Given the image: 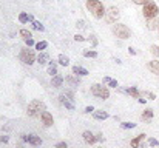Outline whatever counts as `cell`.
<instances>
[{"label": "cell", "instance_id": "1", "mask_svg": "<svg viewBox=\"0 0 159 148\" xmlns=\"http://www.w3.org/2000/svg\"><path fill=\"white\" fill-rule=\"evenodd\" d=\"M87 9L96 19H102L107 12L105 6L102 5V2H99V0H87Z\"/></svg>", "mask_w": 159, "mask_h": 148}, {"label": "cell", "instance_id": "2", "mask_svg": "<svg viewBox=\"0 0 159 148\" xmlns=\"http://www.w3.org/2000/svg\"><path fill=\"white\" fill-rule=\"evenodd\" d=\"M43 111H47V105H45L43 102H40V100H33V102L28 105V110H26L28 116H33V117L42 114Z\"/></svg>", "mask_w": 159, "mask_h": 148}, {"label": "cell", "instance_id": "3", "mask_svg": "<svg viewBox=\"0 0 159 148\" xmlns=\"http://www.w3.org/2000/svg\"><path fill=\"white\" fill-rule=\"evenodd\" d=\"M142 12H144V17L145 19H154L159 14V8H157V5L154 2L148 0V2L144 5V8H142Z\"/></svg>", "mask_w": 159, "mask_h": 148}, {"label": "cell", "instance_id": "4", "mask_svg": "<svg viewBox=\"0 0 159 148\" xmlns=\"http://www.w3.org/2000/svg\"><path fill=\"white\" fill-rule=\"evenodd\" d=\"M91 93H93L94 97L102 99V100H105V99L110 97V90H108L107 86L101 85V83H93V85H91Z\"/></svg>", "mask_w": 159, "mask_h": 148}, {"label": "cell", "instance_id": "5", "mask_svg": "<svg viewBox=\"0 0 159 148\" xmlns=\"http://www.w3.org/2000/svg\"><path fill=\"white\" fill-rule=\"evenodd\" d=\"M113 34H115L116 37H119V39H122V40H127V39L131 37V31L122 23H116L115 26H113Z\"/></svg>", "mask_w": 159, "mask_h": 148}, {"label": "cell", "instance_id": "6", "mask_svg": "<svg viewBox=\"0 0 159 148\" xmlns=\"http://www.w3.org/2000/svg\"><path fill=\"white\" fill-rule=\"evenodd\" d=\"M36 54H34V51L33 49H30V46L28 48H23L20 51V60L23 62V63H26V65H33L34 62H36Z\"/></svg>", "mask_w": 159, "mask_h": 148}, {"label": "cell", "instance_id": "7", "mask_svg": "<svg viewBox=\"0 0 159 148\" xmlns=\"http://www.w3.org/2000/svg\"><path fill=\"white\" fill-rule=\"evenodd\" d=\"M105 17H107V20H108L110 23H115V22L119 20V17H121L119 9H118L116 6H110V8L107 9V12H105Z\"/></svg>", "mask_w": 159, "mask_h": 148}, {"label": "cell", "instance_id": "8", "mask_svg": "<svg viewBox=\"0 0 159 148\" xmlns=\"http://www.w3.org/2000/svg\"><path fill=\"white\" fill-rule=\"evenodd\" d=\"M23 140L31 143V145H42V139L39 136H34V134H23Z\"/></svg>", "mask_w": 159, "mask_h": 148}, {"label": "cell", "instance_id": "9", "mask_svg": "<svg viewBox=\"0 0 159 148\" xmlns=\"http://www.w3.org/2000/svg\"><path fill=\"white\" fill-rule=\"evenodd\" d=\"M40 119H42V122L45 123V127H51L53 125V116H51V113H48V111H43L42 114H40Z\"/></svg>", "mask_w": 159, "mask_h": 148}, {"label": "cell", "instance_id": "10", "mask_svg": "<svg viewBox=\"0 0 159 148\" xmlns=\"http://www.w3.org/2000/svg\"><path fill=\"white\" fill-rule=\"evenodd\" d=\"M93 117H94L96 120H105V119L110 117V114H108L107 111H102V110H94V111H93Z\"/></svg>", "mask_w": 159, "mask_h": 148}, {"label": "cell", "instance_id": "11", "mask_svg": "<svg viewBox=\"0 0 159 148\" xmlns=\"http://www.w3.org/2000/svg\"><path fill=\"white\" fill-rule=\"evenodd\" d=\"M147 68H148L153 74H159V59H156V60H150V62L147 63Z\"/></svg>", "mask_w": 159, "mask_h": 148}, {"label": "cell", "instance_id": "12", "mask_svg": "<svg viewBox=\"0 0 159 148\" xmlns=\"http://www.w3.org/2000/svg\"><path fill=\"white\" fill-rule=\"evenodd\" d=\"M59 99H60V102H62V104L65 105V108L71 110V111L74 110V104H73V100H71V99H68V97H66L65 94H62V96H60Z\"/></svg>", "mask_w": 159, "mask_h": 148}, {"label": "cell", "instance_id": "13", "mask_svg": "<svg viewBox=\"0 0 159 148\" xmlns=\"http://www.w3.org/2000/svg\"><path fill=\"white\" fill-rule=\"evenodd\" d=\"M144 139H145V134L142 133V134H139V136H136L134 139H131V142H130V145H131L133 148H139Z\"/></svg>", "mask_w": 159, "mask_h": 148}, {"label": "cell", "instance_id": "14", "mask_svg": "<svg viewBox=\"0 0 159 148\" xmlns=\"http://www.w3.org/2000/svg\"><path fill=\"white\" fill-rule=\"evenodd\" d=\"M73 74H76V76H88V69H85L83 66L74 65L73 66Z\"/></svg>", "mask_w": 159, "mask_h": 148}, {"label": "cell", "instance_id": "15", "mask_svg": "<svg viewBox=\"0 0 159 148\" xmlns=\"http://www.w3.org/2000/svg\"><path fill=\"white\" fill-rule=\"evenodd\" d=\"M82 136H83V140H85L87 143H94V142L97 140V139H96V136H94L91 131H83V134H82Z\"/></svg>", "mask_w": 159, "mask_h": 148}, {"label": "cell", "instance_id": "16", "mask_svg": "<svg viewBox=\"0 0 159 148\" xmlns=\"http://www.w3.org/2000/svg\"><path fill=\"white\" fill-rule=\"evenodd\" d=\"M37 62H39L40 65L50 63V54H48V53H39V56H37Z\"/></svg>", "mask_w": 159, "mask_h": 148}, {"label": "cell", "instance_id": "17", "mask_svg": "<svg viewBox=\"0 0 159 148\" xmlns=\"http://www.w3.org/2000/svg\"><path fill=\"white\" fill-rule=\"evenodd\" d=\"M125 93H127L128 96H133L134 99H139V97H141V91H138V88H136V86H130V88H127Z\"/></svg>", "mask_w": 159, "mask_h": 148}, {"label": "cell", "instance_id": "18", "mask_svg": "<svg viewBox=\"0 0 159 148\" xmlns=\"http://www.w3.org/2000/svg\"><path fill=\"white\" fill-rule=\"evenodd\" d=\"M157 26H159V22H157V19L154 17V19H147V28L148 30H157Z\"/></svg>", "mask_w": 159, "mask_h": 148}, {"label": "cell", "instance_id": "19", "mask_svg": "<svg viewBox=\"0 0 159 148\" xmlns=\"http://www.w3.org/2000/svg\"><path fill=\"white\" fill-rule=\"evenodd\" d=\"M62 83H63V77H62V76H57V74H56V76L51 79V85H53L54 88L62 86Z\"/></svg>", "mask_w": 159, "mask_h": 148}, {"label": "cell", "instance_id": "20", "mask_svg": "<svg viewBox=\"0 0 159 148\" xmlns=\"http://www.w3.org/2000/svg\"><path fill=\"white\" fill-rule=\"evenodd\" d=\"M57 62H59L62 66H68V65H70V57L65 56V54H60V56L57 57Z\"/></svg>", "mask_w": 159, "mask_h": 148}, {"label": "cell", "instance_id": "21", "mask_svg": "<svg viewBox=\"0 0 159 148\" xmlns=\"http://www.w3.org/2000/svg\"><path fill=\"white\" fill-rule=\"evenodd\" d=\"M153 116H154V113H153V110H150V108H147V110H144V113H142V120H151L153 119Z\"/></svg>", "mask_w": 159, "mask_h": 148}, {"label": "cell", "instance_id": "22", "mask_svg": "<svg viewBox=\"0 0 159 148\" xmlns=\"http://www.w3.org/2000/svg\"><path fill=\"white\" fill-rule=\"evenodd\" d=\"M104 82H105L108 86H113V88H116V86L119 85L116 79H111V77H108V76H105V77H104Z\"/></svg>", "mask_w": 159, "mask_h": 148}, {"label": "cell", "instance_id": "23", "mask_svg": "<svg viewBox=\"0 0 159 148\" xmlns=\"http://www.w3.org/2000/svg\"><path fill=\"white\" fill-rule=\"evenodd\" d=\"M48 74L51 77H54L56 74H57V65L54 62H50V66H48Z\"/></svg>", "mask_w": 159, "mask_h": 148}, {"label": "cell", "instance_id": "24", "mask_svg": "<svg viewBox=\"0 0 159 148\" xmlns=\"http://www.w3.org/2000/svg\"><path fill=\"white\" fill-rule=\"evenodd\" d=\"M83 57L96 59V57H97V53H96V51H93V49H90V51H88V49H85V51H83Z\"/></svg>", "mask_w": 159, "mask_h": 148}, {"label": "cell", "instance_id": "25", "mask_svg": "<svg viewBox=\"0 0 159 148\" xmlns=\"http://www.w3.org/2000/svg\"><path fill=\"white\" fill-rule=\"evenodd\" d=\"M121 128H124V130H133V128H136V123L134 122H122L121 123Z\"/></svg>", "mask_w": 159, "mask_h": 148}, {"label": "cell", "instance_id": "26", "mask_svg": "<svg viewBox=\"0 0 159 148\" xmlns=\"http://www.w3.org/2000/svg\"><path fill=\"white\" fill-rule=\"evenodd\" d=\"M65 80H66L68 83H71V85H74V86H77V85L80 83V80H79L77 77H73V76H68V77H65Z\"/></svg>", "mask_w": 159, "mask_h": 148}, {"label": "cell", "instance_id": "27", "mask_svg": "<svg viewBox=\"0 0 159 148\" xmlns=\"http://www.w3.org/2000/svg\"><path fill=\"white\" fill-rule=\"evenodd\" d=\"M33 28L36 30V31H45V26H43V25L40 23V22H33Z\"/></svg>", "mask_w": 159, "mask_h": 148}, {"label": "cell", "instance_id": "28", "mask_svg": "<svg viewBox=\"0 0 159 148\" xmlns=\"http://www.w3.org/2000/svg\"><path fill=\"white\" fill-rule=\"evenodd\" d=\"M150 53L156 57H159V45H151L150 46Z\"/></svg>", "mask_w": 159, "mask_h": 148}, {"label": "cell", "instance_id": "29", "mask_svg": "<svg viewBox=\"0 0 159 148\" xmlns=\"http://www.w3.org/2000/svg\"><path fill=\"white\" fill-rule=\"evenodd\" d=\"M19 34H20L22 37H23V40H25V39H31V37H33V34H31L28 30H20V33H19Z\"/></svg>", "mask_w": 159, "mask_h": 148}, {"label": "cell", "instance_id": "30", "mask_svg": "<svg viewBox=\"0 0 159 148\" xmlns=\"http://www.w3.org/2000/svg\"><path fill=\"white\" fill-rule=\"evenodd\" d=\"M19 22L20 23H28V14L26 12H20L19 14Z\"/></svg>", "mask_w": 159, "mask_h": 148}, {"label": "cell", "instance_id": "31", "mask_svg": "<svg viewBox=\"0 0 159 148\" xmlns=\"http://www.w3.org/2000/svg\"><path fill=\"white\" fill-rule=\"evenodd\" d=\"M141 96H145L147 99H151V100H154V99H156V94L151 93V91H144V93H141Z\"/></svg>", "mask_w": 159, "mask_h": 148}, {"label": "cell", "instance_id": "32", "mask_svg": "<svg viewBox=\"0 0 159 148\" xmlns=\"http://www.w3.org/2000/svg\"><path fill=\"white\" fill-rule=\"evenodd\" d=\"M47 46H48V42H37V43H36V49H39V51L45 49Z\"/></svg>", "mask_w": 159, "mask_h": 148}, {"label": "cell", "instance_id": "33", "mask_svg": "<svg viewBox=\"0 0 159 148\" xmlns=\"http://www.w3.org/2000/svg\"><path fill=\"white\" fill-rule=\"evenodd\" d=\"M87 40H88L90 43H91L93 46H97V39H96V36H90Z\"/></svg>", "mask_w": 159, "mask_h": 148}, {"label": "cell", "instance_id": "34", "mask_svg": "<svg viewBox=\"0 0 159 148\" xmlns=\"http://www.w3.org/2000/svg\"><path fill=\"white\" fill-rule=\"evenodd\" d=\"M148 145H150V146H157V145H159V142H157V139L150 137V139H148Z\"/></svg>", "mask_w": 159, "mask_h": 148}, {"label": "cell", "instance_id": "35", "mask_svg": "<svg viewBox=\"0 0 159 148\" xmlns=\"http://www.w3.org/2000/svg\"><path fill=\"white\" fill-rule=\"evenodd\" d=\"M0 142H2V143H8L9 142V136H6V134L0 136Z\"/></svg>", "mask_w": 159, "mask_h": 148}, {"label": "cell", "instance_id": "36", "mask_svg": "<svg viewBox=\"0 0 159 148\" xmlns=\"http://www.w3.org/2000/svg\"><path fill=\"white\" fill-rule=\"evenodd\" d=\"M76 26H77L79 30H83V28H85V22H83V20H77Z\"/></svg>", "mask_w": 159, "mask_h": 148}, {"label": "cell", "instance_id": "37", "mask_svg": "<svg viewBox=\"0 0 159 148\" xmlns=\"http://www.w3.org/2000/svg\"><path fill=\"white\" fill-rule=\"evenodd\" d=\"M74 40H76V42H85L87 39H85L83 36H80V34H76V36H74Z\"/></svg>", "mask_w": 159, "mask_h": 148}, {"label": "cell", "instance_id": "38", "mask_svg": "<svg viewBox=\"0 0 159 148\" xmlns=\"http://www.w3.org/2000/svg\"><path fill=\"white\" fill-rule=\"evenodd\" d=\"M131 2H133V3H136V5H145V3L148 2V0H131Z\"/></svg>", "mask_w": 159, "mask_h": 148}, {"label": "cell", "instance_id": "39", "mask_svg": "<svg viewBox=\"0 0 159 148\" xmlns=\"http://www.w3.org/2000/svg\"><path fill=\"white\" fill-rule=\"evenodd\" d=\"M93 111H94V107H91V105H90V107H87V108H85V111H83V113L90 114V113H93Z\"/></svg>", "mask_w": 159, "mask_h": 148}, {"label": "cell", "instance_id": "40", "mask_svg": "<svg viewBox=\"0 0 159 148\" xmlns=\"http://www.w3.org/2000/svg\"><path fill=\"white\" fill-rule=\"evenodd\" d=\"M25 43H26L28 46H33V45H36V43H34V40H33V37H31V39H25Z\"/></svg>", "mask_w": 159, "mask_h": 148}, {"label": "cell", "instance_id": "41", "mask_svg": "<svg viewBox=\"0 0 159 148\" xmlns=\"http://www.w3.org/2000/svg\"><path fill=\"white\" fill-rule=\"evenodd\" d=\"M56 148H68V145H66V142H59L56 145Z\"/></svg>", "mask_w": 159, "mask_h": 148}, {"label": "cell", "instance_id": "42", "mask_svg": "<svg viewBox=\"0 0 159 148\" xmlns=\"http://www.w3.org/2000/svg\"><path fill=\"white\" fill-rule=\"evenodd\" d=\"M65 96H66L68 99H71V100H73V97H74V94H73L71 91H65Z\"/></svg>", "mask_w": 159, "mask_h": 148}, {"label": "cell", "instance_id": "43", "mask_svg": "<svg viewBox=\"0 0 159 148\" xmlns=\"http://www.w3.org/2000/svg\"><path fill=\"white\" fill-rule=\"evenodd\" d=\"M128 53H130L131 56H136V49H134L133 46H130V48H128Z\"/></svg>", "mask_w": 159, "mask_h": 148}, {"label": "cell", "instance_id": "44", "mask_svg": "<svg viewBox=\"0 0 159 148\" xmlns=\"http://www.w3.org/2000/svg\"><path fill=\"white\" fill-rule=\"evenodd\" d=\"M96 139H97V140H104V137H102V133L96 134Z\"/></svg>", "mask_w": 159, "mask_h": 148}, {"label": "cell", "instance_id": "45", "mask_svg": "<svg viewBox=\"0 0 159 148\" xmlns=\"http://www.w3.org/2000/svg\"><path fill=\"white\" fill-rule=\"evenodd\" d=\"M28 22H31V23H33V22H34V17H33V16H31V14H28Z\"/></svg>", "mask_w": 159, "mask_h": 148}, {"label": "cell", "instance_id": "46", "mask_svg": "<svg viewBox=\"0 0 159 148\" xmlns=\"http://www.w3.org/2000/svg\"><path fill=\"white\" fill-rule=\"evenodd\" d=\"M157 31H159V26H157Z\"/></svg>", "mask_w": 159, "mask_h": 148}]
</instances>
